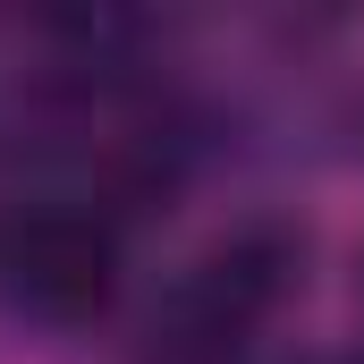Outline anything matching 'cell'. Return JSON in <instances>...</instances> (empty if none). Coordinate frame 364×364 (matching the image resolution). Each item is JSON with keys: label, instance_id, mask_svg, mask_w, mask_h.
<instances>
[{"label": "cell", "instance_id": "obj_1", "mask_svg": "<svg viewBox=\"0 0 364 364\" xmlns=\"http://www.w3.org/2000/svg\"><path fill=\"white\" fill-rule=\"evenodd\" d=\"M119 296V220L85 195H34L0 220V305L77 331Z\"/></svg>", "mask_w": 364, "mask_h": 364}, {"label": "cell", "instance_id": "obj_2", "mask_svg": "<svg viewBox=\"0 0 364 364\" xmlns=\"http://www.w3.org/2000/svg\"><path fill=\"white\" fill-rule=\"evenodd\" d=\"M296 279V237L255 220L237 237H220L195 272L178 279L170 314L153 322V356L161 364H237V348L272 322V305Z\"/></svg>", "mask_w": 364, "mask_h": 364}, {"label": "cell", "instance_id": "obj_3", "mask_svg": "<svg viewBox=\"0 0 364 364\" xmlns=\"http://www.w3.org/2000/svg\"><path fill=\"white\" fill-rule=\"evenodd\" d=\"M348 364H364V356H348Z\"/></svg>", "mask_w": 364, "mask_h": 364}]
</instances>
